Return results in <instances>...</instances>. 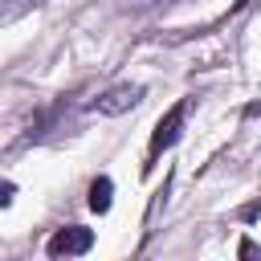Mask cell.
<instances>
[{
  "label": "cell",
  "instance_id": "obj_4",
  "mask_svg": "<svg viewBox=\"0 0 261 261\" xmlns=\"http://www.w3.org/2000/svg\"><path fill=\"white\" fill-rule=\"evenodd\" d=\"M110 196H114V184H110L106 175H98V179L90 184V208H94V212H106V208H110Z\"/></svg>",
  "mask_w": 261,
  "mask_h": 261
},
{
  "label": "cell",
  "instance_id": "obj_2",
  "mask_svg": "<svg viewBox=\"0 0 261 261\" xmlns=\"http://www.w3.org/2000/svg\"><path fill=\"white\" fill-rule=\"evenodd\" d=\"M184 118H188V102H175V106H171V110L159 118V126H155V135H151V155H159L163 147H171V143L179 139Z\"/></svg>",
  "mask_w": 261,
  "mask_h": 261
},
{
  "label": "cell",
  "instance_id": "obj_1",
  "mask_svg": "<svg viewBox=\"0 0 261 261\" xmlns=\"http://www.w3.org/2000/svg\"><path fill=\"white\" fill-rule=\"evenodd\" d=\"M45 249H49V257H82L94 249V232L82 224H69V228H57Z\"/></svg>",
  "mask_w": 261,
  "mask_h": 261
},
{
  "label": "cell",
  "instance_id": "obj_3",
  "mask_svg": "<svg viewBox=\"0 0 261 261\" xmlns=\"http://www.w3.org/2000/svg\"><path fill=\"white\" fill-rule=\"evenodd\" d=\"M139 98H143V86H114V90L102 94L94 106H98L102 114H122V110H130Z\"/></svg>",
  "mask_w": 261,
  "mask_h": 261
}]
</instances>
